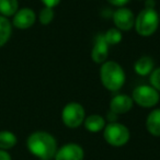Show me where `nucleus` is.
<instances>
[{"mask_svg":"<svg viewBox=\"0 0 160 160\" xmlns=\"http://www.w3.org/2000/svg\"><path fill=\"white\" fill-rule=\"evenodd\" d=\"M27 147L32 155L42 160L53 159L58 149L55 137L44 131L32 133L27 139Z\"/></svg>","mask_w":160,"mask_h":160,"instance_id":"f257e3e1","label":"nucleus"},{"mask_svg":"<svg viewBox=\"0 0 160 160\" xmlns=\"http://www.w3.org/2000/svg\"><path fill=\"white\" fill-rule=\"evenodd\" d=\"M100 80L102 86L107 90L116 92L124 86L126 75L124 69L118 62L114 60H107L101 65Z\"/></svg>","mask_w":160,"mask_h":160,"instance_id":"f03ea898","label":"nucleus"},{"mask_svg":"<svg viewBox=\"0 0 160 160\" xmlns=\"http://www.w3.org/2000/svg\"><path fill=\"white\" fill-rule=\"evenodd\" d=\"M160 23L159 13L156 9L144 8L135 18V30L138 35L149 38L158 30Z\"/></svg>","mask_w":160,"mask_h":160,"instance_id":"7ed1b4c3","label":"nucleus"},{"mask_svg":"<svg viewBox=\"0 0 160 160\" xmlns=\"http://www.w3.org/2000/svg\"><path fill=\"white\" fill-rule=\"evenodd\" d=\"M103 137L109 145L113 147H122L128 142L131 133L127 126L118 122L109 123L103 129Z\"/></svg>","mask_w":160,"mask_h":160,"instance_id":"20e7f679","label":"nucleus"},{"mask_svg":"<svg viewBox=\"0 0 160 160\" xmlns=\"http://www.w3.org/2000/svg\"><path fill=\"white\" fill-rule=\"evenodd\" d=\"M132 99L138 107L150 109L159 103L160 92L150 85H139L132 92Z\"/></svg>","mask_w":160,"mask_h":160,"instance_id":"39448f33","label":"nucleus"},{"mask_svg":"<svg viewBox=\"0 0 160 160\" xmlns=\"http://www.w3.org/2000/svg\"><path fill=\"white\" fill-rule=\"evenodd\" d=\"M86 118L85 108L78 102H69L62 110V122L68 128H78Z\"/></svg>","mask_w":160,"mask_h":160,"instance_id":"423d86ee","label":"nucleus"},{"mask_svg":"<svg viewBox=\"0 0 160 160\" xmlns=\"http://www.w3.org/2000/svg\"><path fill=\"white\" fill-rule=\"evenodd\" d=\"M113 23L118 30L122 31H129L135 25V16L133 11L128 8L121 7L113 12Z\"/></svg>","mask_w":160,"mask_h":160,"instance_id":"0eeeda50","label":"nucleus"},{"mask_svg":"<svg viewBox=\"0 0 160 160\" xmlns=\"http://www.w3.org/2000/svg\"><path fill=\"white\" fill-rule=\"evenodd\" d=\"M55 160H83L85 150L76 142H68L57 149Z\"/></svg>","mask_w":160,"mask_h":160,"instance_id":"6e6552de","label":"nucleus"},{"mask_svg":"<svg viewBox=\"0 0 160 160\" xmlns=\"http://www.w3.org/2000/svg\"><path fill=\"white\" fill-rule=\"evenodd\" d=\"M36 21V14L31 8H22L16 12L12 19V24L19 30H27L34 25Z\"/></svg>","mask_w":160,"mask_h":160,"instance_id":"1a4fd4ad","label":"nucleus"},{"mask_svg":"<svg viewBox=\"0 0 160 160\" xmlns=\"http://www.w3.org/2000/svg\"><path fill=\"white\" fill-rule=\"evenodd\" d=\"M109 44L105 41L103 33L97 34L96 38H94L93 47L91 51V58L96 64L102 65L104 62L108 60V56H109Z\"/></svg>","mask_w":160,"mask_h":160,"instance_id":"9d476101","label":"nucleus"},{"mask_svg":"<svg viewBox=\"0 0 160 160\" xmlns=\"http://www.w3.org/2000/svg\"><path fill=\"white\" fill-rule=\"evenodd\" d=\"M134 105V101L131 96L120 93L114 96L110 101V111L114 112L118 115L128 113Z\"/></svg>","mask_w":160,"mask_h":160,"instance_id":"9b49d317","label":"nucleus"},{"mask_svg":"<svg viewBox=\"0 0 160 160\" xmlns=\"http://www.w3.org/2000/svg\"><path fill=\"white\" fill-rule=\"evenodd\" d=\"M155 69V62L150 56H142L134 64V70L138 76H148Z\"/></svg>","mask_w":160,"mask_h":160,"instance_id":"f8f14e48","label":"nucleus"},{"mask_svg":"<svg viewBox=\"0 0 160 160\" xmlns=\"http://www.w3.org/2000/svg\"><path fill=\"white\" fill-rule=\"evenodd\" d=\"M83 125H85V128L90 133H99L104 129L107 121L103 116L99 114H91L85 118Z\"/></svg>","mask_w":160,"mask_h":160,"instance_id":"ddd939ff","label":"nucleus"},{"mask_svg":"<svg viewBox=\"0 0 160 160\" xmlns=\"http://www.w3.org/2000/svg\"><path fill=\"white\" fill-rule=\"evenodd\" d=\"M146 128L150 135L160 137V109H155L146 118Z\"/></svg>","mask_w":160,"mask_h":160,"instance_id":"4468645a","label":"nucleus"},{"mask_svg":"<svg viewBox=\"0 0 160 160\" xmlns=\"http://www.w3.org/2000/svg\"><path fill=\"white\" fill-rule=\"evenodd\" d=\"M18 142V138L12 132L1 131L0 132V149L1 150H9L13 148Z\"/></svg>","mask_w":160,"mask_h":160,"instance_id":"2eb2a0df","label":"nucleus"},{"mask_svg":"<svg viewBox=\"0 0 160 160\" xmlns=\"http://www.w3.org/2000/svg\"><path fill=\"white\" fill-rule=\"evenodd\" d=\"M12 34L11 22L6 17L0 16V47H2L9 41Z\"/></svg>","mask_w":160,"mask_h":160,"instance_id":"dca6fc26","label":"nucleus"},{"mask_svg":"<svg viewBox=\"0 0 160 160\" xmlns=\"http://www.w3.org/2000/svg\"><path fill=\"white\" fill-rule=\"evenodd\" d=\"M19 10L18 0H0V16L13 17Z\"/></svg>","mask_w":160,"mask_h":160,"instance_id":"f3484780","label":"nucleus"},{"mask_svg":"<svg viewBox=\"0 0 160 160\" xmlns=\"http://www.w3.org/2000/svg\"><path fill=\"white\" fill-rule=\"evenodd\" d=\"M105 41L109 44V46H113V45H118L122 42L123 40V35L122 32L120 30H118L116 28H112L109 29L105 33H103Z\"/></svg>","mask_w":160,"mask_h":160,"instance_id":"a211bd4d","label":"nucleus"},{"mask_svg":"<svg viewBox=\"0 0 160 160\" xmlns=\"http://www.w3.org/2000/svg\"><path fill=\"white\" fill-rule=\"evenodd\" d=\"M54 16H55V13H54V9L44 7L40 11V14H38V20H40L41 24L48 25L49 23L53 21Z\"/></svg>","mask_w":160,"mask_h":160,"instance_id":"6ab92c4d","label":"nucleus"},{"mask_svg":"<svg viewBox=\"0 0 160 160\" xmlns=\"http://www.w3.org/2000/svg\"><path fill=\"white\" fill-rule=\"evenodd\" d=\"M149 82L151 87H153L158 92H160V67L152 70L149 77Z\"/></svg>","mask_w":160,"mask_h":160,"instance_id":"aec40b11","label":"nucleus"},{"mask_svg":"<svg viewBox=\"0 0 160 160\" xmlns=\"http://www.w3.org/2000/svg\"><path fill=\"white\" fill-rule=\"evenodd\" d=\"M107 1L109 3H111L112 6H114V7L121 8V7H125L131 0H107Z\"/></svg>","mask_w":160,"mask_h":160,"instance_id":"412c9836","label":"nucleus"},{"mask_svg":"<svg viewBox=\"0 0 160 160\" xmlns=\"http://www.w3.org/2000/svg\"><path fill=\"white\" fill-rule=\"evenodd\" d=\"M42 3L44 5V7H47V8H55L56 6L59 5L60 0H41Z\"/></svg>","mask_w":160,"mask_h":160,"instance_id":"4be33fe9","label":"nucleus"},{"mask_svg":"<svg viewBox=\"0 0 160 160\" xmlns=\"http://www.w3.org/2000/svg\"><path fill=\"white\" fill-rule=\"evenodd\" d=\"M118 115L115 114L114 112L112 111H109L107 113V120L109 121V123H114V122H118ZM105 120V121H107Z\"/></svg>","mask_w":160,"mask_h":160,"instance_id":"5701e85b","label":"nucleus"},{"mask_svg":"<svg viewBox=\"0 0 160 160\" xmlns=\"http://www.w3.org/2000/svg\"><path fill=\"white\" fill-rule=\"evenodd\" d=\"M144 5H145V8H148V9H155L157 2H156V0H145Z\"/></svg>","mask_w":160,"mask_h":160,"instance_id":"b1692460","label":"nucleus"},{"mask_svg":"<svg viewBox=\"0 0 160 160\" xmlns=\"http://www.w3.org/2000/svg\"><path fill=\"white\" fill-rule=\"evenodd\" d=\"M0 160H11V156L9 155L8 151L0 149Z\"/></svg>","mask_w":160,"mask_h":160,"instance_id":"393cba45","label":"nucleus"},{"mask_svg":"<svg viewBox=\"0 0 160 160\" xmlns=\"http://www.w3.org/2000/svg\"><path fill=\"white\" fill-rule=\"evenodd\" d=\"M138 1H145V0H138Z\"/></svg>","mask_w":160,"mask_h":160,"instance_id":"a878e982","label":"nucleus"},{"mask_svg":"<svg viewBox=\"0 0 160 160\" xmlns=\"http://www.w3.org/2000/svg\"><path fill=\"white\" fill-rule=\"evenodd\" d=\"M40 160H42V159H40Z\"/></svg>","mask_w":160,"mask_h":160,"instance_id":"bb28decb","label":"nucleus"},{"mask_svg":"<svg viewBox=\"0 0 160 160\" xmlns=\"http://www.w3.org/2000/svg\"><path fill=\"white\" fill-rule=\"evenodd\" d=\"M159 18H160V16H159Z\"/></svg>","mask_w":160,"mask_h":160,"instance_id":"cd10ccee","label":"nucleus"}]
</instances>
